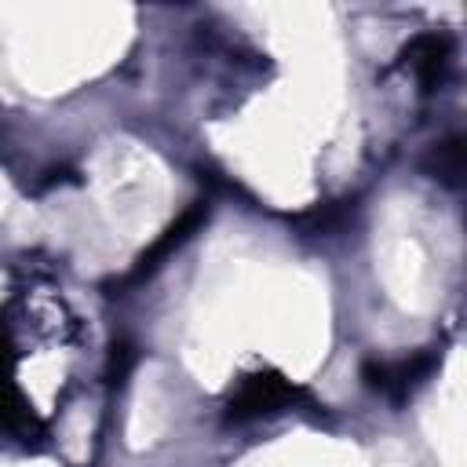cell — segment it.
Instances as JSON below:
<instances>
[{"label":"cell","instance_id":"6da1fadb","mask_svg":"<svg viewBox=\"0 0 467 467\" xmlns=\"http://www.w3.org/2000/svg\"><path fill=\"white\" fill-rule=\"evenodd\" d=\"M299 398H306V390H299L292 379H285L274 368H259V372H248L241 379V387L230 394L226 420L244 423V420H255V416H274V412L288 409Z\"/></svg>","mask_w":467,"mask_h":467},{"label":"cell","instance_id":"7a4b0ae2","mask_svg":"<svg viewBox=\"0 0 467 467\" xmlns=\"http://www.w3.org/2000/svg\"><path fill=\"white\" fill-rule=\"evenodd\" d=\"M441 365V350L427 347V350H416L401 361H365L361 365V379L368 390L376 394H387L394 401H405L434 368Z\"/></svg>","mask_w":467,"mask_h":467},{"label":"cell","instance_id":"3957f363","mask_svg":"<svg viewBox=\"0 0 467 467\" xmlns=\"http://www.w3.org/2000/svg\"><path fill=\"white\" fill-rule=\"evenodd\" d=\"M398 66H409L420 91H438L449 77V66H452V36L449 33H420L412 36L401 55H398Z\"/></svg>","mask_w":467,"mask_h":467},{"label":"cell","instance_id":"277c9868","mask_svg":"<svg viewBox=\"0 0 467 467\" xmlns=\"http://www.w3.org/2000/svg\"><path fill=\"white\" fill-rule=\"evenodd\" d=\"M0 427L26 441L44 434V423L36 420V412L29 409V401L15 383V350L4 328H0Z\"/></svg>","mask_w":467,"mask_h":467},{"label":"cell","instance_id":"5b68a950","mask_svg":"<svg viewBox=\"0 0 467 467\" xmlns=\"http://www.w3.org/2000/svg\"><path fill=\"white\" fill-rule=\"evenodd\" d=\"M204 219H208V204H204V201H193V204H190V208H186V212H182V215H179V219H175V223H171V226H168V230H164V234H161L139 259H135L131 274H128L120 285H135V281H142L146 274H153V270H157L179 244H186V241L201 230Z\"/></svg>","mask_w":467,"mask_h":467},{"label":"cell","instance_id":"8992f818","mask_svg":"<svg viewBox=\"0 0 467 467\" xmlns=\"http://www.w3.org/2000/svg\"><path fill=\"white\" fill-rule=\"evenodd\" d=\"M427 171L445 182V186H460V175H463V139L460 135H449L445 142H438L427 157Z\"/></svg>","mask_w":467,"mask_h":467},{"label":"cell","instance_id":"52a82bcc","mask_svg":"<svg viewBox=\"0 0 467 467\" xmlns=\"http://www.w3.org/2000/svg\"><path fill=\"white\" fill-rule=\"evenodd\" d=\"M131 365H135V347H131L128 339H117L113 350H109V365H106V379H109V387H124Z\"/></svg>","mask_w":467,"mask_h":467},{"label":"cell","instance_id":"ba28073f","mask_svg":"<svg viewBox=\"0 0 467 467\" xmlns=\"http://www.w3.org/2000/svg\"><path fill=\"white\" fill-rule=\"evenodd\" d=\"M347 212H350V204H347V201H339V204H325V208H317V212L303 215L299 223H303L310 234H321V230H336V226L347 219Z\"/></svg>","mask_w":467,"mask_h":467}]
</instances>
